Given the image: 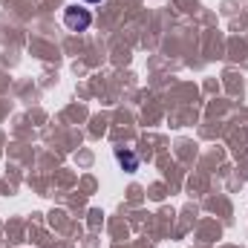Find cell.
I'll list each match as a JSON object with an SVG mask.
<instances>
[{
    "label": "cell",
    "instance_id": "obj_1",
    "mask_svg": "<svg viewBox=\"0 0 248 248\" xmlns=\"http://www.w3.org/2000/svg\"><path fill=\"white\" fill-rule=\"evenodd\" d=\"M90 23H93L90 9H81V6H66L63 9V26L69 32H84V29H90Z\"/></svg>",
    "mask_w": 248,
    "mask_h": 248
},
{
    "label": "cell",
    "instance_id": "obj_2",
    "mask_svg": "<svg viewBox=\"0 0 248 248\" xmlns=\"http://www.w3.org/2000/svg\"><path fill=\"white\" fill-rule=\"evenodd\" d=\"M116 162L122 165L127 173H136L139 170V156L133 150H124V147H116Z\"/></svg>",
    "mask_w": 248,
    "mask_h": 248
},
{
    "label": "cell",
    "instance_id": "obj_3",
    "mask_svg": "<svg viewBox=\"0 0 248 248\" xmlns=\"http://www.w3.org/2000/svg\"><path fill=\"white\" fill-rule=\"evenodd\" d=\"M84 3H101V0H84Z\"/></svg>",
    "mask_w": 248,
    "mask_h": 248
}]
</instances>
